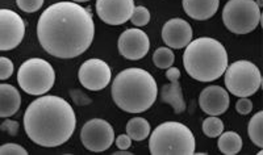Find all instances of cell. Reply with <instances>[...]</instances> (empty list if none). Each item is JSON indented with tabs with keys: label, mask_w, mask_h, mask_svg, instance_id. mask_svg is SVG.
Returning <instances> with one entry per match:
<instances>
[{
	"label": "cell",
	"mask_w": 263,
	"mask_h": 155,
	"mask_svg": "<svg viewBox=\"0 0 263 155\" xmlns=\"http://www.w3.org/2000/svg\"><path fill=\"white\" fill-rule=\"evenodd\" d=\"M24 36L25 23L21 16L11 9H0V51L17 48Z\"/></svg>",
	"instance_id": "obj_10"
},
{
	"label": "cell",
	"mask_w": 263,
	"mask_h": 155,
	"mask_svg": "<svg viewBox=\"0 0 263 155\" xmlns=\"http://www.w3.org/2000/svg\"><path fill=\"white\" fill-rule=\"evenodd\" d=\"M119 53L129 61H137L149 53L150 40L144 30L130 28L121 33L117 42Z\"/></svg>",
	"instance_id": "obj_12"
},
{
	"label": "cell",
	"mask_w": 263,
	"mask_h": 155,
	"mask_svg": "<svg viewBox=\"0 0 263 155\" xmlns=\"http://www.w3.org/2000/svg\"><path fill=\"white\" fill-rule=\"evenodd\" d=\"M135 0H96V13L108 25H123L130 18Z\"/></svg>",
	"instance_id": "obj_13"
},
{
	"label": "cell",
	"mask_w": 263,
	"mask_h": 155,
	"mask_svg": "<svg viewBox=\"0 0 263 155\" xmlns=\"http://www.w3.org/2000/svg\"><path fill=\"white\" fill-rule=\"evenodd\" d=\"M75 128L74 108L60 96L42 95L25 110V133L39 146H61L71 138Z\"/></svg>",
	"instance_id": "obj_2"
},
{
	"label": "cell",
	"mask_w": 263,
	"mask_h": 155,
	"mask_svg": "<svg viewBox=\"0 0 263 155\" xmlns=\"http://www.w3.org/2000/svg\"><path fill=\"white\" fill-rule=\"evenodd\" d=\"M242 138L236 131H225L218 135V150L225 155H236L242 149Z\"/></svg>",
	"instance_id": "obj_19"
},
{
	"label": "cell",
	"mask_w": 263,
	"mask_h": 155,
	"mask_svg": "<svg viewBox=\"0 0 263 155\" xmlns=\"http://www.w3.org/2000/svg\"><path fill=\"white\" fill-rule=\"evenodd\" d=\"M224 131V123L217 116L206 117L203 121V133L210 138H216Z\"/></svg>",
	"instance_id": "obj_23"
},
{
	"label": "cell",
	"mask_w": 263,
	"mask_h": 155,
	"mask_svg": "<svg viewBox=\"0 0 263 155\" xmlns=\"http://www.w3.org/2000/svg\"><path fill=\"white\" fill-rule=\"evenodd\" d=\"M166 78H167L168 84H164L161 88V100L166 104L171 105L174 112L177 114L183 113L185 110V102L183 98L182 87H180V71L177 67H168L166 71Z\"/></svg>",
	"instance_id": "obj_16"
},
{
	"label": "cell",
	"mask_w": 263,
	"mask_h": 155,
	"mask_svg": "<svg viewBox=\"0 0 263 155\" xmlns=\"http://www.w3.org/2000/svg\"><path fill=\"white\" fill-rule=\"evenodd\" d=\"M81 141L87 150L102 152L112 146L115 141V130L108 121L103 119H92L87 121L81 130Z\"/></svg>",
	"instance_id": "obj_9"
},
{
	"label": "cell",
	"mask_w": 263,
	"mask_h": 155,
	"mask_svg": "<svg viewBox=\"0 0 263 155\" xmlns=\"http://www.w3.org/2000/svg\"><path fill=\"white\" fill-rule=\"evenodd\" d=\"M220 0H183V9L191 18L204 21L217 12Z\"/></svg>",
	"instance_id": "obj_17"
},
{
	"label": "cell",
	"mask_w": 263,
	"mask_h": 155,
	"mask_svg": "<svg viewBox=\"0 0 263 155\" xmlns=\"http://www.w3.org/2000/svg\"><path fill=\"white\" fill-rule=\"evenodd\" d=\"M129 20L132 21V24L135 25V27H145V25L149 24L150 21L149 9L144 6L135 7L133 13H132Z\"/></svg>",
	"instance_id": "obj_24"
},
{
	"label": "cell",
	"mask_w": 263,
	"mask_h": 155,
	"mask_svg": "<svg viewBox=\"0 0 263 155\" xmlns=\"http://www.w3.org/2000/svg\"><path fill=\"white\" fill-rule=\"evenodd\" d=\"M248 133L250 140L253 141L257 147H263V112L259 110L258 113L251 117L249 121Z\"/></svg>",
	"instance_id": "obj_21"
},
{
	"label": "cell",
	"mask_w": 263,
	"mask_h": 155,
	"mask_svg": "<svg viewBox=\"0 0 263 155\" xmlns=\"http://www.w3.org/2000/svg\"><path fill=\"white\" fill-rule=\"evenodd\" d=\"M111 95L120 109L128 113H142L156 103L158 86L146 70L130 67L116 75Z\"/></svg>",
	"instance_id": "obj_3"
},
{
	"label": "cell",
	"mask_w": 263,
	"mask_h": 155,
	"mask_svg": "<svg viewBox=\"0 0 263 155\" xmlns=\"http://www.w3.org/2000/svg\"><path fill=\"white\" fill-rule=\"evenodd\" d=\"M13 74V63L7 57H0V81H6Z\"/></svg>",
	"instance_id": "obj_27"
},
{
	"label": "cell",
	"mask_w": 263,
	"mask_h": 155,
	"mask_svg": "<svg viewBox=\"0 0 263 155\" xmlns=\"http://www.w3.org/2000/svg\"><path fill=\"white\" fill-rule=\"evenodd\" d=\"M262 15L255 0H229L222 9V21L234 34H248L259 24Z\"/></svg>",
	"instance_id": "obj_8"
},
{
	"label": "cell",
	"mask_w": 263,
	"mask_h": 155,
	"mask_svg": "<svg viewBox=\"0 0 263 155\" xmlns=\"http://www.w3.org/2000/svg\"><path fill=\"white\" fill-rule=\"evenodd\" d=\"M79 82L84 88L90 91L104 90L111 83V67L107 62L98 58L87 60L81 66L78 72Z\"/></svg>",
	"instance_id": "obj_11"
},
{
	"label": "cell",
	"mask_w": 263,
	"mask_h": 155,
	"mask_svg": "<svg viewBox=\"0 0 263 155\" xmlns=\"http://www.w3.org/2000/svg\"><path fill=\"white\" fill-rule=\"evenodd\" d=\"M74 3H83V2H90V0H72Z\"/></svg>",
	"instance_id": "obj_33"
},
{
	"label": "cell",
	"mask_w": 263,
	"mask_h": 155,
	"mask_svg": "<svg viewBox=\"0 0 263 155\" xmlns=\"http://www.w3.org/2000/svg\"><path fill=\"white\" fill-rule=\"evenodd\" d=\"M0 129L3 131H7L8 134L16 135L18 131V123L17 121H13V120H6V121L0 125Z\"/></svg>",
	"instance_id": "obj_29"
},
{
	"label": "cell",
	"mask_w": 263,
	"mask_h": 155,
	"mask_svg": "<svg viewBox=\"0 0 263 155\" xmlns=\"http://www.w3.org/2000/svg\"><path fill=\"white\" fill-rule=\"evenodd\" d=\"M71 96L72 99H74V102L77 103L78 105H86V104H90L91 100L88 98H86V96L83 95V93L81 92V91H71Z\"/></svg>",
	"instance_id": "obj_31"
},
{
	"label": "cell",
	"mask_w": 263,
	"mask_h": 155,
	"mask_svg": "<svg viewBox=\"0 0 263 155\" xmlns=\"http://www.w3.org/2000/svg\"><path fill=\"white\" fill-rule=\"evenodd\" d=\"M229 93L220 86H208L199 96V105L204 113L210 116H220L229 108Z\"/></svg>",
	"instance_id": "obj_15"
},
{
	"label": "cell",
	"mask_w": 263,
	"mask_h": 155,
	"mask_svg": "<svg viewBox=\"0 0 263 155\" xmlns=\"http://www.w3.org/2000/svg\"><path fill=\"white\" fill-rule=\"evenodd\" d=\"M126 134L132 141H144L150 135V124L144 117H133L126 124Z\"/></svg>",
	"instance_id": "obj_20"
},
{
	"label": "cell",
	"mask_w": 263,
	"mask_h": 155,
	"mask_svg": "<svg viewBox=\"0 0 263 155\" xmlns=\"http://www.w3.org/2000/svg\"><path fill=\"white\" fill-rule=\"evenodd\" d=\"M21 95L11 84H0V117L8 119L20 109Z\"/></svg>",
	"instance_id": "obj_18"
},
{
	"label": "cell",
	"mask_w": 263,
	"mask_h": 155,
	"mask_svg": "<svg viewBox=\"0 0 263 155\" xmlns=\"http://www.w3.org/2000/svg\"><path fill=\"white\" fill-rule=\"evenodd\" d=\"M236 109L239 114H249L253 109V103L250 102V99L248 98H239L238 102L236 103Z\"/></svg>",
	"instance_id": "obj_28"
},
{
	"label": "cell",
	"mask_w": 263,
	"mask_h": 155,
	"mask_svg": "<svg viewBox=\"0 0 263 155\" xmlns=\"http://www.w3.org/2000/svg\"><path fill=\"white\" fill-rule=\"evenodd\" d=\"M116 146L119 150H128L132 146V138L128 134H120L116 138Z\"/></svg>",
	"instance_id": "obj_30"
},
{
	"label": "cell",
	"mask_w": 263,
	"mask_h": 155,
	"mask_svg": "<svg viewBox=\"0 0 263 155\" xmlns=\"http://www.w3.org/2000/svg\"><path fill=\"white\" fill-rule=\"evenodd\" d=\"M28 151L17 143H4L0 146V155H27Z\"/></svg>",
	"instance_id": "obj_26"
},
{
	"label": "cell",
	"mask_w": 263,
	"mask_h": 155,
	"mask_svg": "<svg viewBox=\"0 0 263 155\" xmlns=\"http://www.w3.org/2000/svg\"><path fill=\"white\" fill-rule=\"evenodd\" d=\"M225 86L237 98H249L260 88L262 76L257 66L249 61H236L225 70Z\"/></svg>",
	"instance_id": "obj_7"
},
{
	"label": "cell",
	"mask_w": 263,
	"mask_h": 155,
	"mask_svg": "<svg viewBox=\"0 0 263 155\" xmlns=\"http://www.w3.org/2000/svg\"><path fill=\"white\" fill-rule=\"evenodd\" d=\"M95 36L91 12L74 2L49 6L37 23L40 45L48 54L61 60L79 57L90 48Z\"/></svg>",
	"instance_id": "obj_1"
},
{
	"label": "cell",
	"mask_w": 263,
	"mask_h": 155,
	"mask_svg": "<svg viewBox=\"0 0 263 155\" xmlns=\"http://www.w3.org/2000/svg\"><path fill=\"white\" fill-rule=\"evenodd\" d=\"M194 133L189 126L177 121H167L153 130L149 150L153 155H191L195 152Z\"/></svg>",
	"instance_id": "obj_5"
},
{
	"label": "cell",
	"mask_w": 263,
	"mask_h": 155,
	"mask_svg": "<svg viewBox=\"0 0 263 155\" xmlns=\"http://www.w3.org/2000/svg\"><path fill=\"white\" fill-rule=\"evenodd\" d=\"M192 28L183 18H171L162 28V40L168 48L183 49L192 41Z\"/></svg>",
	"instance_id": "obj_14"
},
{
	"label": "cell",
	"mask_w": 263,
	"mask_h": 155,
	"mask_svg": "<svg viewBox=\"0 0 263 155\" xmlns=\"http://www.w3.org/2000/svg\"><path fill=\"white\" fill-rule=\"evenodd\" d=\"M183 65L192 79L208 83L224 75L228 67V53L217 40L200 37L185 46Z\"/></svg>",
	"instance_id": "obj_4"
},
{
	"label": "cell",
	"mask_w": 263,
	"mask_h": 155,
	"mask_svg": "<svg viewBox=\"0 0 263 155\" xmlns=\"http://www.w3.org/2000/svg\"><path fill=\"white\" fill-rule=\"evenodd\" d=\"M17 83L28 95H45L55 83V71L48 61L30 58L21 63L17 71Z\"/></svg>",
	"instance_id": "obj_6"
},
{
	"label": "cell",
	"mask_w": 263,
	"mask_h": 155,
	"mask_svg": "<svg viewBox=\"0 0 263 155\" xmlns=\"http://www.w3.org/2000/svg\"><path fill=\"white\" fill-rule=\"evenodd\" d=\"M45 0H16L18 8L27 13L37 12L42 6H44Z\"/></svg>",
	"instance_id": "obj_25"
},
{
	"label": "cell",
	"mask_w": 263,
	"mask_h": 155,
	"mask_svg": "<svg viewBox=\"0 0 263 155\" xmlns=\"http://www.w3.org/2000/svg\"><path fill=\"white\" fill-rule=\"evenodd\" d=\"M255 3H257V6H258V7H259V8H262L263 0H257V2H255Z\"/></svg>",
	"instance_id": "obj_32"
},
{
	"label": "cell",
	"mask_w": 263,
	"mask_h": 155,
	"mask_svg": "<svg viewBox=\"0 0 263 155\" xmlns=\"http://www.w3.org/2000/svg\"><path fill=\"white\" fill-rule=\"evenodd\" d=\"M175 55L168 48H158L153 54V62L158 69H168L174 65Z\"/></svg>",
	"instance_id": "obj_22"
}]
</instances>
